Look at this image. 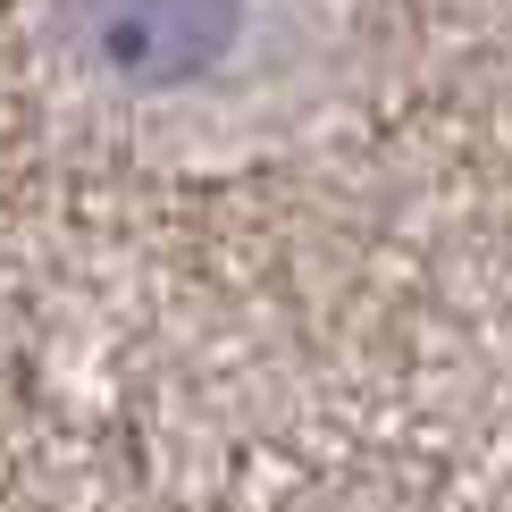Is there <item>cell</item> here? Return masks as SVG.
<instances>
[{
    "label": "cell",
    "instance_id": "obj_1",
    "mask_svg": "<svg viewBox=\"0 0 512 512\" xmlns=\"http://www.w3.org/2000/svg\"><path fill=\"white\" fill-rule=\"evenodd\" d=\"M252 34V0H93L84 9V42L126 84H194L219 76Z\"/></svg>",
    "mask_w": 512,
    "mask_h": 512
}]
</instances>
